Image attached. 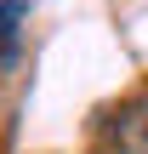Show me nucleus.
Listing matches in <instances>:
<instances>
[{
  "label": "nucleus",
  "instance_id": "nucleus-2",
  "mask_svg": "<svg viewBox=\"0 0 148 154\" xmlns=\"http://www.w3.org/2000/svg\"><path fill=\"white\" fill-rule=\"evenodd\" d=\"M17 23H23V0H0V51L17 46Z\"/></svg>",
  "mask_w": 148,
  "mask_h": 154
},
{
  "label": "nucleus",
  "instance_id": "nucleus-1",
  "mask_svg": "<svg viewBox=\"0 0 148 154\" xmlns=\"http://www.w3.org/2000/svg\"><path fill=\"white\" fill-rule=\"evenodd\" d=\"M91 154H148V86L103 109L91 131Z\"/></svg>",
  "mask_w": 148,
  "mask_h": 154
}]
</instances>
